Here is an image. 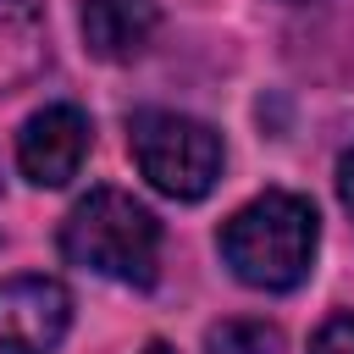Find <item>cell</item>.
<instances>
[{
    "instance_id": "obj_1",
    "label": "cell",
    "mask_w": 354,
    "mask_h": 354,
    "mask_svg": "<svg viewBox=\"0 0 354 354\" xmlns=\"http://www.w3.org/2000/svg\"><path fill=\"white\" fill-rule=\"evenodd\" d=\"M315 205L299 194H260L249 199L227 227H221V260L232 266L238 282L260 288V293H288L310 277L315 266Z\"/></svg>"
},
{
    "instance_id": "obj_2",
    "label": "cell",
    "mask_w": 354,
    "mask_h": 354,
    "mask_svg": "<svg viewBox=\"0 0 354 354\" xmlns=\"http://www.w3.org/2000/svg\"><path fill=\"white\" fill-rule=\"evenodd\" d=\"M61 254L83 271L149 288L160 277V221L122 188H94L61 221Z\"/></svg>"
},
{
    "instance_id": "obj_3",
    "label": "cell",
    "mask_w": 354,
    "mask_h": 354,
    "mask_svg": "<svg viewBox=\"0 0 354 354\" xmlns=\"http://www.w3.org/2000/svg\"><path fill=\"white\" fill-rule=\"evenodd\" d=\"M127 149L155 194L166 199H205L221 177V138L183 116V111H138L127 122Z\"/></svg>"
},
{
    "instance_id": "obj_4",
    "label": "cell",
    "mask_w": 354,
    "mask_h": 354,
    "mask_svg": "<svg viewBox=\"0 0 354 354\" xmlns=\"http://www.w3.org/2000/svg\"><path fill=\"white\" fill-rule=\"evenodd\" d=\"M66 321H72V299L55 277L0 282V354H55Z\"/></svg>"
},
{
    "instance_id": "obj_5",
    "label": "cell",
    "mask_w": 354,
    "mask_h": 354,
    "mask_svg": "<svg viewBox=\"0 0 354 354\" xmlns=\"http://www.w3.org/2000/svg\"><path fill=\"white\" fill-rule=\"evenodd\" d=\"M88 133L94 127H88V116L77 105H44V111H33L22 122V133H17V166H22V177L39 183V188L72 183L77 166H83V155H88Z\"/></svg>"
},
{
    "instance_id": "obj_6",
    "label": "cell",
    "mask_w": 354,
    "mask_h": 354,
    "mask_svg": "<svg viewBox=\"0 0 354 354\" xmlns=\"http://www.w3.org/2000/svg\"><path fill=\"white\" fill-rule=\"evenodd\" d=\"M155 0H83V39L100 61H133L155 39Z\"/></svg>"
},
{
    "instance_id": "obj_7",
    "label": "cell",
    "mask_w": 354,
    "mask_h": 354,
    "mask_svg": "<svg viewBox=\"0 0 354 354\" xmlns=\"http://www.w3.org/2000/svg\"><path fill=\"white\" fill-rule=\"evenodd\" d=\"M210 354H282V337L266 321H221L210 326Z\"/></svg>"
},
{
    "instance_id": "obj_8",
    "label": "cell",
    "mask_w": 354,
    "mask_h": 354,
    "mask_svg": "<svg viewBox=\"0 0 354 354\" xmlns=\"http://www.w3.org/2000/svg\"><path fill=\"white\" fill-rule=\"evenodd\" d=\"M310 354H354V315H332V321L315 332Z\"/></svg>"
},
{
    "instance_id": "obj_9",
    "label": "cell",
    "mask_w": 354,
    "mask_h": 354,
    "mask_svg": "<svg viewBox=\"0 0 354 354\" xmlns=\"http://www.w3.org/2000/svg\"><path fill=\"white\" fill-rule=\"evenodd\" d=\"M337 199H343V210L354 216V149L337 155Z\"/></svg>"
},
{
    "instance_id": "obj_10",
    "label": "cell",
    "mask_w": 354,
    "mask_h": 354,
    "mask_svg": "<svg viewBox=\"0 0 354 354\" xmlns=\"http://www.w3.org/2000/svg\"><path fill=\"white\" fill-rule=\"evenodd\" d=\"M144 354H171V348H166V343H149V348H144Z\"/></svg>"
}]
</instances>
